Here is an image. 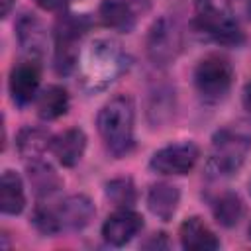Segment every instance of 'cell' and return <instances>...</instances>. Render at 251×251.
<instances>
[{"instance_id":"6da1fadb","label":"cell","mask_w":251,"mask_h":251,"mask_svg":"<svg viewBox=\"0 0 251 251\" xmlns=\"http://www.w3.org/2000/svg\"><path fill=\"white\" fill-rule=\"evenodd\" d=\"M98 131L114 155H126L133 145V102L127 96L106 102L98 114Z\"/></svg>"},{"instance_id":"7a4b0ae2","label":"cell","mask_w":251,"mask_h":251,"mask_svg":"<svg viewBox=\"0 0 251 251\" xmlns=\"http://www.w3.org/2000/svg\"><path fill=\"white\" fill-rule=\"evenodd\" d=\"M251 147V131L243 126L224 127L214 135L212 157L208 163L210 173L222 176L235 173Z\"/></svg>"},{"instance_id":"3957f363","label":"cell","mask_w":251,"mask_h":251,"mask_svg":"<svg viewBox=\"0 0 251 251\" xmlns=\"http://www.w3.org/2000/svg\"><path fill=\"white\" fill-rule=\"evenodd\" d=\"M122 71V55L114 41L100 39L88 45L82 57V76L92 88H100L114 80Z\"/></svg>"},{"instance_id":"277c9868","label":"cell","mask_w":251,"mask_h":251,"mask_svg":"<svg viewBox=\"0 0 251 251\" xmlns=\"http://www.w3.org/2000/svg\"><path fill=\"white\" fill-rule=\"evenodd\" d=\"M231 78H233V69L227 63V59L220 55L204 57L194 71L196 90L206 102L222 100L231 86Z\"/></svg>"},{"instance_id":"5b68a950","label":"cell","mask_w":251,"mask_h":251,"mask_svg":"<svg viewBox=\"0 0 251 251\" xmlns=\"http://www.w3.org/2000/svg\"><path fill=\"white\" fill-rule=\"evenodd\" d=\"M194 24L202 33L210 35L214 41H218L222 45L233 47L243 41V31L239 29L237 22L231 16L222 14L212 4V0H196Z\"/></svg>"},{"instance_id":"8992f818","label":"cell","mask_w":251,"mask_h":251,"mask_svg":"<svg viewBox=\"0 0 251 251\" xmlns=\"http://www.w3.org/2000/svg\"><path fill=\"white\" fill-rule=\"evenodd\" d=\"M180 47H182V31H180L178 22L171 16L159 18L151 25L149 35H147L149 59L159 67H165L178 55Z\"/></svg>"},{"instance_id":"52a82bcc","label":"cell","mask_w":251,"mask_h":251,"mask_svg":"<svg viewBox=\"0 0 251 251\" xmlns=\"http://www.w3.org/2000/svg\"><path fill=\"white\" fill-rule=\"evenodd\" d=\"M198 147L190 141L173 143L151 157V169L161 175H186L198 161Z\"/></svg>"},{"instance_id":"ba28073f","label":"cell","mask_w":251,"mask_h":251,"mask_svg":"<svg viewBox=\"0 0 251 251\" xmlns=\"http://www.w3.org/2000/svg\"><path fill=\"white\" fill-rule=\"evenodd\" d=\"M147 10V0H104L100 4V18L112 29L129 31Z\"/></svg>"},{"instance_id":"9c48e42d","label":"cell","mask_w":251,"mask_h":251,"mask_svg":"<svg viewBox=\"0 0 251 251\" xmlns=\"http://www.w3.org/2000/svg\"><path fill=\"white\" fill-rule=\"evenodd\" d=\"M143 227V218L129 210V208H120L118 212L110 214L108 220L102 226V235L110 245H126L133 235Z\"/></svg>"},{"instance_id":"30bf717a","label":"cell","mask_w":251,"mask_h":251,"mask_svg":"<svg viewBox=\"0 0 251 251\" xmlns=\"http://www.w3.org/2000/svg\"><path fill=\"white\" fill-rule=\"evenodd\" d=\"M39 67L33 61L20 63L10 73V94L16 104L25 106L33 100L39 88Z\"/></svg>"},{"instance_id":"8fae6325","label":"cell","mask_w":251,"mask_h":251,"mask_svg":"<svg viewBox=\"0 0 251 251\" xmlns=\"http://www.w3.org/2000/svg\"><path fill=\"white\" fill-rule=\"evenodd\" d=\"M57 216H59L61 227L82 229L94 218V204L84 194H73L61 202Z\"/></svg>"},{"instance_id":"7c38bea8","label":"cell","mask_w":251,"mask_h":251,"mask_svg":"<svg viewBox=\"0 0 251 251\" xmlns=\"http://www.w3.org/2000/svg\"><path fill=\"white\" fill-rule=\"evenodd\" d=\"M178 237H180V245L188 251H212L220 247L218 237L200 218L184 220L180 224Z\"/></svg>"},{"instance_id":"4fadbf2b","label":"cell","mask_w":251,"mask_h":251,"mask_svg":"<svg viewBox=\"0 0 251 251\" xmlns=\"http://www.w3.org/2000/svg\"><path fill=\"white\" fill-rule=\"evenodd\" d=\"M84 149H86V135L78 127L65 129L63 133L53 137V145H51L53 155L65 167L76 165L80 161V157L84 155Z\"/></svg>"},{"instance_id":"5bb4252c","label":"cell","mask_w":251,"mask_h":251,"mask_svg":"<svg viewBox=\"0 0 251 251\" xmlns=\"http://www.w3.org/2000/svg\"><path fill=\"white\" fill-rule=\"evenodd\" d=\"M178 200H180L178 188L173 184H167V182L153 184L147 194V206H149L151 214L165 222L175 216V212L178 208Z\"/></svg>"},{"instance_id":"9a60e30c","label":"cell","mask_w":251,"mask_h":251,"mask_svg":"<svg viewBox=\"0 0 251 251\" xmlns=\"http://www.w3.org/2000/svg\"><path fill=\"white\" fill-rule=\"evenodd\" d=\"M18 39L24 51L31 57H41L45 51V29L41 22L29 14L22 16L18 22Z\"/></svg>"},{"instance_id":"2e32d148","label":"cell","mask_w":251,"mask_h":251,"mask_svg":"<svg viewBox=\"0 0 251 251\" xmlns=\"http://www.w3.org/2000/svg\"><path fill=\"white\" fill-rule=\"evenodd\" d=\"M25 206L22 178L14 171H4L0 178V210L4 214H20Z\"/></svg>"},{"instance_id":"e0dca14e","label":"cell","mask_w":251,"mask_h":251,"mask_svg":"<svg viewBox=\"0 0 251 251\" xmlns=\"http://www.w3.org/2000/svg\"><path fill=\"white\" fill-rule=\"evenodd\" d=\"M16 145H18V151L24 159L35 161V159H41L47 149H51L53 137L39 127H24L18 133Z\"/></svg>"},{"instance_id":"ac0fdd59","label":"cell","mask_w":251,"mask_h":251,"mask_svg":"<svg viewBox=\"0 0 251 251\" xmlns=\"http://www.w3.org/2000/svg\"><path fill=\"white\" fill-rule=\"evenodd\" d=\"M27 178L31 182V188L37 196H49L61 188V178L55 173V169L45 163L43 159L29 161L27 165Z\"/></svg>"},{"instance_id":"d6986e66","label":"cell","mask_w":251,"mask_h":251,"mask_svg":"<svg viewBox=\"0 0 251 251\" xmlns=\"http://www.w3.org/2000/svg\"><path fill=\"white\" fill-rule=\"evenodd\" d=\"M69 110V94L63 86H49L37 100V114L41 120H57Z\"/></svg>"},{"instance_id":"ffe728a7","label":"cell","mask_w":251,"mask_h":251,"mask_svg":"<svg viewBox=\"0 0 251 251\" xmlns=\"http://www.w3.org/2000/svg\"><path fill=\"white\" fill-rule=\"evenodd\" d=\"M241 216H243V202L237 194L226 192L224 196H220V200L214 206V218L220 226L231 227L241 220Z\"/></svg>"},{"instance_id":"44dd1931","label":"cell","mask_w":251,"mask_h":251,"mask_svg":"<svg viewBox=\"0 0 251 251\" xmlns=\"http://www.w3.org/2000/svg\"><path fill=\"white\" fill-rule=\"evenodd\" d=\"M106 196L118 208H129L135 202V186L131 178H114L106 184Z\"/></svg>"},{"instance_id":"7402d4cb","label":"cell","mask_w":251,"mask_h":251,"mask_svg":"<svg viewBox=\"0 0 251 251\" xmlns=\"http://www.w3.org/2000/svg\"><path fill=\"white\" fill-rule=\"evenodd\" d=\"M33 224L43 233H55L61 229V222H59L57 212H53L49 208H37L33 214Z\"/></svg>"},{"instance_id":"603a6c76","label":"cell","mask_w":251,"mask_h":251,"mask_svg":"<svg viewBox=\"0 0 251 251\" xmlns=\"http://www.w3.org/2000/svg\"><path fill=\"white\" fill-rule=\"evenodd\" d=\"M227 10L235 22H251V0H227Z\"/></svg>"},{"instance_id":"cb8c5ba5","label":"cell","mask_w":251,"mask_h":251,"mask_svg":"<svg viewBox=\"0 0 251 251\" xmlns=\"http://www.w3.org/2000/svg\"><path fill=\"white\" fill-rule=\"evenodd\" d=\"M35 2H37L39 8H43V10H47V12L61 10V8L67 4V0H35Z\"/></svg>"},{"instance_id":"d4e9b609","label":"cell","mask_w":251,"mask_h":251,"mask_svg":"<svg viewBox=\"0 0 251 251\" xmlns=\"http://www.w3.org/2000/svg\"><path fill=\"white\" fill-rule=\"evenodd\" d=\"M243 106L251 112V80L245 84V88H243Z\"/></svg>"},{"instance_id":"484cf974","label":"cell","mask_w":251,"mask_h":251,"mask_svg":"<svg viewBox=\"0 0 251 251\" xmlns=\"http://www.w3.org/2000/svg\"><path fill=\"white\" fill-rule=\"evenodd\" d=\"M0 2H2V18H6L10 14V10H12L14 0H0Z\"/></svg>"},{"instance_id":"4316f807","label":"cell","mask_w":251,"mask_h":251,"mask_svg":"<svg viewBox=\"0 0 251 251\" xmlns=\"http://www.w3.org/2000/svg\"><path fill=\"white\" fill-rule=\"evenodd\" d=\"M249 237H251V226H249Z\"/></svg>"}]
</instances>
